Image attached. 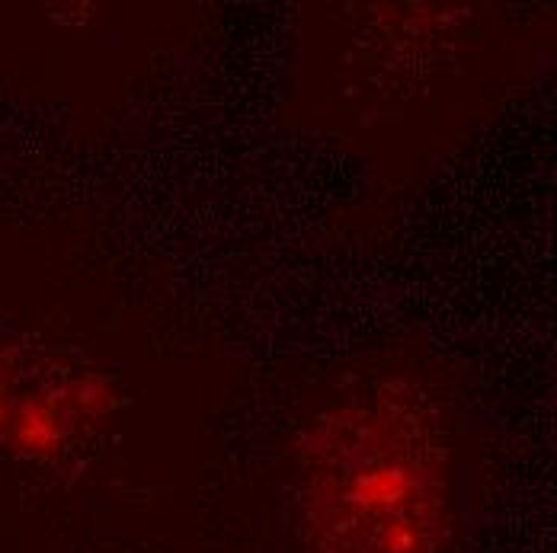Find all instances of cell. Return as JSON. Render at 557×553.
I'll return each instance as SVG.
<instances>
[{"label": "cell", "instance_id": "cell-1", "mask_svg": "<svg viewBox=\"0 0 557 553\" xmlns=\"http://www.w3.org/2000/svg\"><path fill=\"white\" fill-rule=\"evenodd\" d=\"M448 467L417 390L385 385L324 413L301 444V551L440 553Z\"/></svg>", "mask_w": 557, "mask_h": 553}]
</instances>
